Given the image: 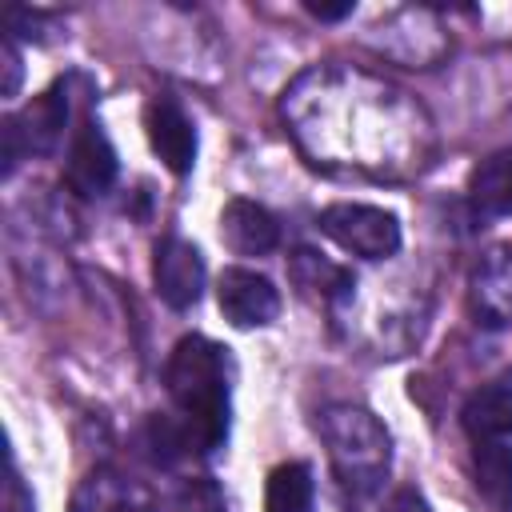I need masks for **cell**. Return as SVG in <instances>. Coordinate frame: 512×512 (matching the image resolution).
<instances>
[{
    "label": "cell",
    "mask_w": 512,
    "mask_h": 512,
    "mask_svg": "<svg viewBox=\"0 0 512 512\" xmlns=\"http://www.w3.org/2000/svg\"><path fill=\"white\" fill-rule=\"evenodd\" d=\"M172 404L192 452H216L228 440V356L208 336H184L164 368Z\"/></svg>",
    "instance_id": "1"
},
{
    "label": "cell",
    "mask_w": 512,
    "mask_h": 512,
    "mask_svg": "<svg viewBox=\"0 0 512 512\" xmlns=\"http://www.w3.org/2000/svg\"><path fill=\"white\" fill-rule=\"evenodd\" d=\"M460 424L472 440H508L512 436V384L476 388L460 408Z\"/></svg>",
    "instance_id": "11"
},
{
    "label": "cell",
    "mask_w": 512,
    "mask_h": 512,
    "mask_svg": "<svg viewBox=\"0 0 512 512\" xmlns=\"http://www.w3.org/2000/svg\"><path fill=\"white\" fill-rule=\"evenodd\" d=\"M312 468L304 460H288L268 472L264 484V512H312Z\"/></svg>",
    "instance_id": "14"
},
{
    "label": "cell",
    "mask_w": 512,
    "mask_h": 512,
    "mask_svg": "<svg viewBox=\"0 0 512 512\" xmlns=\"http://www.w3.org/2000/svg\"><path fill=\"white\" fill-rule=\"evenodd\" d=\"M0 68H4V84H0V96H16L20 92V80H24V64H20V52L12 44V36L0 44Z\"/></svg>",
    "instance_id": "18"
},
{
    "label": "cell",
    "mask_w": 512,
    "mask_h": 512,
    "mask_svg": "<svg viewBox=\"0 0 512 512\" xmlns=\"http://www.w3.org/2000/svg\"><path fill=\"white\" fill-rule=\"evenodd\" d=\"M220 240L236 256H268L280 244V224L264 204L236 196L220 212Z\"/></svg>",
    "instance_id": "9"
},
{
    "label": "cell",
    "mask_w": 512,
    "mask_h": 512,
    "mask_svg": "<svg viewBox=\"0 0 512 512\" xmlns=\"http://www.w3.org/2000/svg\"><path fill=\"white\" fill-rule=\"evenodd\" d=\"M288 272H292V280L304 296L332 300V296H344L352 288V276L344 268H336L332 260H324L320 252H312V248H296L292 260H288Z\"/></svg>",
    "instance_id": "15"
},
{
    "label": "cell",
    "mask_w": 512,
    "mask_h": 512,
    "mask_svg": "<svg viewBox=\"0 0 512 512\" xmlns=\"http://www.w3.org/2000/svg\"><path fill=\"white\" fill-rule=\"evenodd\" d=\"M8 512H32V496L24 492V484H20L16 468L8 472Z\"/></svg>",
    "instance_id": "20"
},
{
    "label": "cell",
    "mask_w": 512,
    "mask_h": 512,
    "mask_svg": "<svg viewBox=\"0 0 512 512\" xmlns=\"http://www.w3.org/2000/svg\"><path fill=\"white\" fill-rule=\"evenodd\" d=\"M136 444H140V452H144L152 464H176L180 456L192 452L184 424L172 420V416H148V420L140 424V432H136Z\"/></svg>",
    "instance_id": "16"
},
{
    "label": "cell",
    "mask_w": 512,
    "mask_h": 512,
    "mask_svg": "<svg viewBox=\"0 0 512 512\" xmlns=\"http://www.w3.org/2000/svg\"><path fill=\"white\" fill-rule=\"evenodd\" d=\"M216 304L224 312L228 324L236 328H260L272 324L280 312V292L272 288L268 276L252 272V268H224L220 284H216Z\"/></svg>",
    "instance_id": "7"
},
{
    "label": "cell",
    "mask_w": 512,
    "mask_h": 512,
    "mask_svg": "<svg viewBox=\"0 0 512 512\" xmlns=\"http://www.w3.org/2000/svg\"><path fill=\"white\" fill-rule=\"evenodd\" d=\"M472 476L496 512H512V448L504 440H472Z\"/></svg>",
    "instance_id": "12"
},
{
    "label": "cell",
    "mask_w": 512,
    "mask_h": 512,
    "mask_svg": "<svg viewBox=\"0 0 512 512\" xmlns=\"http://www.w3.org/2000/svg\"><path fill=\"white\" fill-rule=\"evenodd\" d=\"M64 180L76 196H104L116 180V148L104 136L96 120H80V128L68 140V160H64Z\"/></svg>",
    "instance_id": "4"
},
{
    "label": "cell",
    "mask_w": 512,
    "mask_h": 512,
    "mask_svg": "<svg viewBox=\"0 0 512 512\" xmlns=\"http://www.w3.org/2000/svg\"><path fill=\"white\" fill-rule=\"evenodd\" d=\"M380 512H432V508H428V500H424L416 488H396V492L384 500Z\"/></svg>",
    "instance_id": "19"
},
{
    "label": "cell",
    "mask_w": 512,
    "mask_h": 512,
    "mask_svg": "<svg viewBox=\"0 0 512 512\" xmlns=\"http://www.w3.org/2000/svg\"><path fill=\"white\" fill-rule=\"evenodd\" d=\"M68 112H72L68 84H56V88L40 92L24 112H16L20 136H24V144H28V156H32V152H52V148L64 140Z\"/></svg>",
    "instance_id": "10"
},
{
    "label": "cell",
    "mask_w": 512,
    "mask_h": 512,
    "mask_svg": "<svg viewBox=\"0 0 512 512\" xmlns=\"http://www.w3.org/2000/svg\"><path fill=\"white\" fill-rule=\"evenodd\" d=\"M68 512H160V500L144 480L120 468H92L76 484Z\"/></svg>",
    "instance_id": "6"
},
{
    "label": "cell",
    "mask_w": 512,
    "mask_h": 512,
    "mask_svg": "<svg viewBox=\"0 0 512 512\" xmlns=\"http://www.w3.org/2000/svg\"><path fill=\"white\" fill-rule=\"evenodd\" d=\"M304 8H308L316 20H340V16L352 12V0H344V4H316V0H308Z\"/></svg>",
    "instance_id": "21"
},
{
    "label": "cell",
    "mask_w": 512,
    "mask_h": 512,
    "mask_svg": "<svg viewBox=\"0 0 512 512\" xmlns=\"http://www.w3.org/2000/svg\"><path fill=\"white\" fill-rule=\"evenodd\" d=\"M172 508H176V512H228V508H224V492H220L208 476L184 480V484L176 488Z\"/></svg>",
    "instance_id": "17"
},
{
    "label": "cell",
    "mask_w": 512,
    "mask_h": 512,
    "mask_svg": "<svg viewBox=\"0 0 512 512\" xmlns=\"http://www.w3.org/2000/svg\"><path fill=\"white\" fill-rule=\"evenodd\" d=\"M468 200L484 216H504L512 212V148H500L484 156L472 176H468Z\"/></svg>",
    "instance_id": "13"
},
{
    "label": "cell",
    "mask_w": 512,
    "mask_h": 512,
    "mask_svg": "<svg viewBox=\"0 0 512 512\" xmlns=\"http://www.w3.org/2000/svg\"><path fill=\"white\" fill-rule=\"evenodd\" d=\"M152 280L156 292L168 308H192L204 292V260L196 252V244L180 240V236H164L152 252Z\"/></svg>",
    "instance_id": "8"
},
{
    "label": "cell",
    "mask_w": 512,
    "mask_h": 512,
    "mask_svg": "<svg viewBox=\"0 0 512 512\" xmlns=\"http://www.w3.org/2000/svg\"><path fill=\"white\" fill-rule=\"evenodd\" d=\"M316 432L328 448L336 480L352 496H368L388 476V432L384 424L356 408V404H332L316 416Z\"/></svg>",
    "instance_id": "2"
},
{
    "label": "cell",
    "mask_w": 512,
    "mask_h": 512,
    "mask_svg": "<svg viewBox=\"0 0 512 512\" xmlns=\"http://www.w3.org/2000/svg\"><path fill=\"white\" fill-rule=\"evenodd\" d=\"M144 132H148L152 152L164 160V168L172 176L192 172V164H196V124L188 120V112L172 96L160 92L144 104Z\"/></svg>",
    "instance_id": "5"
},
{
    "label": "cell",
    "mask_w": 512,
    "mask_h": 512,
    "mask_svg": "<svg viewBox=\"0 0 512 512\" xmlns=\"http://www.w3.org/2000/svg\"><path fill=\"white\" fill-rule=\"evenodd\" d=\"M320 232L332 244H340L344 252L364 256V260H388L400 248L396 216L384 208H372V204H352V200L328 204L320 212Z\"/></svg>",
    "instance_id": "3"
}]
</instances>
